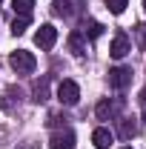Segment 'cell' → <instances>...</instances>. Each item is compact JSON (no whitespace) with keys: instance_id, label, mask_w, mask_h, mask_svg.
I'll list each match as a JSON object with an SVG mask.
<instances>
[{"instance_id":"ac0fdd59","label":"cell","mask_w":146,"mask_h":149,"mask_svg":"<svg viewBox=\"0 0 146 149\" xmlns=\"http://www.w3.org/2000/svg\"><path fill=\"white\" fill-rule=\"evenodd\" d=\"M138 37H140V46H146V26H138Z\"/></svg>"},{"instance_id":"9a60e30c","label":"cell","mask_w":146,"mask_h":149,"mask_svg":"<svg viewBox=\"0 0 146 149\" xmlns=\"http://www.w3.org/2000/svg\"><path fill=\"white\" fill-rule=\"evenodd\" d=\"M129 6V0H106V9H109L112 15H123Z\"/></svg>"},{"instance_id":"7c38bea8","label":"cell","mask_w":146,"mask_h":149,"mask_svg":"<svg viewBox=\"0 0 146 149\" xmlns=\"http://www.w3.org/2000/svg\"><path fill=\"white\" fill-rule=\"evenodd\" d=\"M52 12L69 17V15H72V3H69V0H55V3H52Z\"/></svg>"},{"instance_id":"8992f818","label":"cell","mask_w":146,"mask_h":149,"mask_svg":"<svg viewBox=\"0 0 146 149\" xmlns=\"http://www.w3.org/2000/svg\"><path fill=\"white\" fill-rule=\"evenodd\" d=\"M49 149H74V132H55L49 141Z\"/></svg>"},{"instance_id":"4fadbf2b","label":"cell","mask_w":146,"mask_h":149,"mask_svg":"<svg viewBox=\"0 0 146 149\" xmlns=\"http://www.w3.org/2000/svg\"><path fill=\"white\" fill-rule=\"evenodd\" d=\"M32 6H35V0H12V9L17 15H32Z\"/></svg>"},{"instance_id":"5bb4252c","label":"cell","mask_w":146,"mask_h":149,"mask_svg":"<svg viewBox=\"0 0 146 149\" xmlns=\"http://www.w3.org/2000/svg\"><path fill=\"white\" fill-rule=\"evenodd\" d=\"M100 35H103V26H100L97 20H89V23H86V37H89V40H97Z\"/></svg>"},{"instance_id":"ba28073f","label":"cell","mask_w":146,"mask_h":149,"mask_svg":"<svg viewBox=\"0 0 146 149\" xmlns=\"http://www.w3.org/2000/svg\"><path fill=\"white\" fill-rule=\"evenodd\" d=\"M95 115H97L100 120H112V118L117 115V103H115V100H100V103L95 106Z\"/></svg>"},{"instance_id":"ffe728a7","label":"cell","mask_w":146,"mask_h":149,"mask_svg":"<svg viewBox=\"0 0 146 149\" xmlns=\"http://www.w3.org/2000/svg\"><path fill=\"white\" fill-rule=\"evenodd\" d=\"M123 149H132V146H123Z\"/></svg>"},{"instance_id":"8fae6325","label":"cell","mask_w":146,"mask_h":149,"mask_svg":"<svg viewBox=\"0 0 146 149\" xmlns=\"http://www.w3.org/2000/svg\"><path fill=\"white\" fill-rule=\"evenodd\" d=\"M117 132H120V138H126V141H132V138H135V123H132V120H126V118H123V120H120V126H117Z\"/></svg>"},{"instance_id":"9c48e42d","label":"cell","mask_w":146,"mask_h":149,"mask_svg":"<svg viewBox=\"0 0 146 149\" xmlns=\"http://www.w3.org/2000/svg\"><path fill=\"white\" fill-rule=\"evenodd\" d=\"M69 52H72L74 57L86 55V35H80V32H72V35H69Z\"/></svg>"},{"instance_id":"277c9868","label":"cell","mask_w":146,"mask_h":149,"mask_svg":"<svg viewBox=\"0 0 146 149\" xmlns=\"http://www.w3.org/2000/svg\"><path fill=\"white\" fill-rule=\"evenodd\" d=\"M129 83H132V69H126V66L109 69V86L112 89H126Z\"/></svg>"},{"instance_id":"52a82bcc","label":"cell","mask_w":146,"mask_h":149,"mask_svg":"<svg viewBox=\"0 0 146 149\" xmlns=\"http://www.w3.org/2000/svg\"><path fill=\"white\" fill-rule=\"evenodd\" d=\"M112 141H115V135H112L106 126H97V129L92 132V143H95L97 149H109V146H112Z\"/></svg>"},{"instance_id":"5b68a950","label":"cell","mask_w":146,"mask_h":149,"mask_svg":"<svg viewBox=\"0 0 146 149\" xmlns=\"http://www.w3.org/2000/svg\"><path fill=\"white\" fill-rule=\"evenodd\" d=\"M129 52H132L129 35H126V32H117V35H115V40H112V46H109V55L115 57V60H120V57H126Z\"/></svg>"},{"instance_id":"7a4b0ae2","label":"cell","mask_w":146,"mask_h":149,"mask_svg":"<svg viewBox=\"0 0 146 149\" xmlns=\"http://www.w3.org/2000/svg\"><path fill=\"white\" fill-rule=\"evenodd\" d=\"M57 100L60 103H66V106H74L77 100H80V86L74 83V80H60V86H57Z\"/></svg>"},{"instance_id":"d6986e66","label":"cell","mask_w":146,"mask_h":149,"mask_svg":"<svg viewBox=\"0 0 146 149\" xmlns=\"http://www.w3.org/2000/svg\"><path fill=\"white\" fill-rule=\"evenodd\" d=\"M143 12H146V0H143Z\"/></svg>"},{"instance_id":"2e32d148","label":"cell","mask_w":146,"mask_h":149,"mask_svg":"<svg viewBox=\"0 0 146 149\" xmlns=\"http://www.w3.org/2000/svg\"><path fill=\"white\" fill-rule=\"evenodd\" d=\"M46 86H49V80L43 77L40 83H35V100L40 103V100H46Z\"/></svg>"},{"instance_id":"6da1fadb","label":"cell","mask_w":146,"mask_h":149,"mask_svg":"<svg viewBox=\"0 0 146 149\" xmlns=\"http://www.w3.org/2000/svg\"><path fill=\"white\" fill-rule=\"evenodd\" d=\"M9 66L17 74H29V72H35L37 57L32 52H26V49H17V52H12V57H9Z\"/></svg>"},{"instance_id":"e0dca14e","label":"cell","mask_w":146,"mask_h":149,"mask_svg":"<svg viewBox=\"0 0 146 149\" xmlns=\"http://www.w3.org/2000/svg\"><path fill=\"white\" fill-rule=\"evenodd\" d=\"M140 109H143V120H146V86L140 89Z\"/></svg>"},{"instance_id":"30bf717a","label":"cell","mask_w":146,"mask_h":149,"mask_svg":"<svg viewBox=\"0 0 146 149\" xmlns=\"http://www.w3.org/2000/svg\"><path fill=\"white\" fill-rule=\"evenodd\" d=\"M29 15H20V17H15V23H12V35L17 37V35H23V32H26V29H29Z\"/></svg>"},{"instance_id":"3957f363","label":"cell","mask_w":146,"mask_h":149,"mask_svg":"<svg viewBox=\"0 0 146 149\" xmlns=\"http://www.w3.org/2000/svg\"><path fill=\"white\" fill-rule=\"evenodd\" d=\"M55 40H57V29L52 26V23H43V26L35 32V43L40 46V49H52Z\"/></svg>"}]
</instances>
